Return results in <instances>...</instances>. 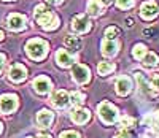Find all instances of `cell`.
<instances>
[{
	"mask_svg": "<svg viewBox=\"0 0 159 138\" xmlns=\"http://www.w3.org/2000/svg\"><path fill=\"white\" fill-rule=\"evenodd\" d=\"M35 19L45 30H54V29H57V25H59L57 16L52 15L51 11H48L43 3H40V5L35 7Z\"/></svg>",
	"mask_w": 159,
	"mask_h": 138,
	"instance_id": "1",
	"label": "cell"
},
{
	"mask_svg": "<svg viewBox=\"0 0 159 138\" xmlns=\"http://www.w3.org/2000/svg\"><path fill=\"white\" fill-rule=\"evenodd\" d=\"M25 52L34 60H42L48 54V43L43 40H30L25 45Z\"/></svg>",
	"mask_w": 159,
	"mask_h": 138,
	"instance_id": "2",
	"label": "cell"
},
{
	"mask_svg": "<svg viewBox=\"0 0 159 138\" xmlns=\"http://www.w3.org/2000/svg\"><path fill=\"white\" fill-rule=\"evenodd\" d=\"M99 116L105 124H115L118 121V109L115 105H111L110 102H102L97 108Z\"/></svg>",
	"mask_w": 159,
	"mask_h": 138,
	"instance_id": "3",
	"label": "cell"
},
{
	"mask_svg": "<svg viewBox=\"0 0 159 138\" xmlns=\"http://www.w3.org/2000/svg\"><path fill=\"white\" fill-rule=\"evenodd\" d=\"M18 106V97L13 94H5V95H0V109L3 113H11L15 111Z\"/></svg>",
	"mask_w": 159,
	"mask_h": 138,
	"instance_id": "4",
	"label": "cell"
},
{
	"mask_svg": "<svg viewBox=\"0 0 159 138\" xmlns=\"http://www.w3.org/2000/svg\"><path fill=\"white\" fill-rule=\"evenodd\" d=\"M72 75H73V79L78 84H86L89 81V68L83 64H76L72 68Z\"/></svg>",
	"mask_w": 159,
	"mask_h": 138,
	"instance_id": "5",
	"label": "cell"
},
{
	"mask_svg": "<svg viewBox=\"0 0 159 138\" xmlns=\"http://www.w3.org/2000/svg\"><path fill=\"white\" fill-rule=\"evenodd\" d=\"M72 27L78 33H86L91 29V21L86 15H76L72 21Z\"/></svg>",
	"mask_w": 159,
	"mask_h": 138,
	"instance_id": "6",
	"label": "cell"
},
{
	"mask_svg": "<svg viewBox=\"0 0 159 138\" xmlns=\"http://www.w3.org/2000/svg\"><path fill=\"white\" fill-rule=\"evenodd\" d=\"M8 27L15 32H19V30H24L25 29V18L22 15H18V13H13V15L8 16Z\"/></svg>",
	"mask_w": 159,
	"mask_h": 138,
	"instance_id": "7",
	"label": "cell"
},
{
	"mask_svg": "<svg viewBox=\"0 0 159 138\" xmlns=\"http://www.w3.org/2000/svg\"><path fill=\"white\" fill-rule=\"evenodd\" d=\"M10 79L15 81V82H21L25 79V76H27V70H25V67L22 64H15L11 68H10Z\"/></svg>",
	"mask_w": 159,
	"mask_h": 138,
	"instance_id": "8",
	"label": "cell"
},
{
	"mask_svg": "<svg viewBox=\"0 0 159 138\" xmlns=\"http://www.w3.org/2000/svg\"><path fill=\"white\" fill-rule=\"evenodd\" d=\"M156 15H157V5L153 2V0L142 3V7H140V16L143 19H153Z\"/></svg>",
	"mask_w": 159,
	"mask_h": 138,
	"instance_id": "9",
	"label": "cell"
},
{
	"mask_svg": "<svg viewBox=\"0 0 159 138\" xmlns=\"http://www.w3.org/2000/svg\"><path fill=\"white\" fill-rule=\"evenodd\" d=\"M52 84H51V81L48 76H38L35 81H34V89L38 92V94H48L51 91Z\"/></svg>",
	"mask_w": 159,
	"mask_h": 138,
	"instance_id": "10",
	"label": "cell"
},
{
	"mask_svg": "<svg viewBox=\"0 0 159 138\" xmlns=\"http://www.w3.org/2000/svg\"><path fill=\"white\" fill-rule=\"evenodd\" d=\"M70 103V95L65 91H57L52 94V105L56 108H65Z\"/></svg>",
	"mask_w": 159,
	"mask_h": 138,
	"instance_id": "11",
	"label": "cell"
},
{
	"mask_svg": "<svg viewBox=\"0 0 159 138\" xmlns=\"http://www.w3.org/2000/svg\"><path fill=\"white\" fill-rule=\"evenodd\" d=\"M132 89V81L127 76H119L116 79V92L118 95H127Z\"/></svg>",
	"mask_w": 159,
	"mask_h": 138,
	"instance_id": "12",
	"label": "cell"
},
{
	"mask_svg": "<svg viewBox=\"0 0 159 138\" xmlns=\"http://www.w3.org/2000/svg\"><path fill=\"white\" fill-rule=\"evenodd\" d=\"M52 119H54V114H52L49 109H42V111H38L37 114V122L40 127L43 129H48L51 124H52Z\"/></svg>",
	"mask_w": 159,
	"mask_h": 138,
	"instance_id": "13",
	"label": "cell"
},
{
	"mask_svg": "<svg viewBox=\"0 0 159 138\" xmlns=\"http://www.w3.org/2000/svg\"><path fill=\"white\" fill-rule=\"evenodd\" d=\"M89 118H91V114L84 108H76L72 111V121L75 124H86L89 121Z\"/></svg>",
	"mask_w": 159,
	"mask_h": 138,
	"instance_id": "14",
	"label": "cell"
},
{
	"mask_svg": "<svg viewBox=\"0 0 159 138\" xmlns=\"http://www.w3.org/2000/svg\"><path fill=\"white\" fill-rule=\"evenodd\" d=\"M118 48H119V45H118L116 40H107L105 38L102 41V52L105 56H115L118 52Z\"/></svg>",
	"mask_w": 159,
	"mask_h": 138,
	"instance_id": "15",
	"label": "cell"
},
{
	"mask_svg": "<svg viewBox=\"0 0 159 138\" xmlns=\"http://www.w3.org/2000/svg\"><path fill=\"white\" fill-rule=\"evenodd\" d=\"M56 62L61 65V67H69L73 64V57L69 54V51H65V49H59L56 52Z\"/></svg>",
	"mask_w": 159,
	"mask_h": 138,
	"instance_id": "16",
	"label": "cell"
},
{
	"mask_svg": "<svg viewBox=\"0 0 159 138\" xmlns=\"http://www.w3.org/2000/svg\"><path fill=\"white\" fill-rule=\"evenodd\" d=\"M65 45H67V48L73 52H76L80 48H81V40H80L78 37H72L69 35L67 38H65Z\"/></svg>",
	"mask_w": 159,
	"mask_h": 138,
	"instance_id": "17",
	"label": "cell"
},
{
	"mask_svg": "<svg viewBox=\"0 0 159 138\" xmlns=\"http://www.w3.org/2000/svg\"><path fill=\"white\" fill-rule=\"evenodd\" d=\"M88 11L91 16H100L102 15V7L97 0H89L88 2Z\"/></svg>",
	"mask_w": 159,
	"mask_h": 138,
	"instance_id": "18",
	"label": "cell"
},
{
	"mask_svg": "<svg viewBox=\"0 0 159 138\" xmlns=\"http://www.w3.org/2000/svg\"><path fill=\"white\" fill-rule=\"evenodd\" d=\"M134 126H135V119L130 118V116H124L121 121H119V124H118V127L121 129L123 132H126L127 129H132Z\"/></svg>",
	"mask_w": 159,
	"mask_h": 138,
	"instance_id": "19",
	"label": "cell"
},
{
	"mask_svg": "<svg viewBox=\"0 0 159 138\" xmlns=\"http://www.w3.org/2000/svg\"><path fill=\"white\" fill-rule=\"evenodd\" d=\"M137 79H139L140 89H142L145 94H148V95H154V91H151V87H150V82L143 78V75H142V73H137Z\"/></svg>",
	"mask_w": 159,
	"mask_h": 138,
	"instance_id": "20",
	"label": "cell"
},
{
	"mask_svg": "<svg viewBox=\"0 0 159 138\" xmlns=\"http://www.w3.org/2000/svg\"><path fill=\"white\" fill-rule=\"evenodd\" d=\"M113 70H115V65H113L111 62H100L99 67H97V72H99L100 75H108V73H111Z\"/></svg>",
	"mask_w": 159,
	"mask_h": 138,
	"instance_id": "21",
	"label": "cell"
},
{
	"mask_svg": "<svg viewBox=\"0 0 159 138\" xmlns=\"http://www.w3.org/2000/svg\"><path fill=\"white\" fill-rule=\"evenodd\" d=\"M142 60H143V65L145 67H154L157 64V56H156L154 52H147Z\"/></svg>",
	"mask_w": 159,
	"mask_h": 138,
	"instance_id": "22",
	"label": "cell"
},
{
	"mask_svg": "<svg viewBox=\"0 0 159 138\" xmlns=\"http://www.w3.org/2000/svg\"><path fill=\"white\" fill-rule=\"evenodd\" d=\"M86 99V95L83 92H80V91H75L70 94V103H75V105H81Z\"/></svg>",
	"mask_w": 159,
	"mask_h": 138,
	"instance_id": "23",
	"label": "cell"
},
{
	"mask_svg": "<svg viewBox=\"0 0 159 138\" xmlns=\"http://www.w3.org/2000/svg\"><path fill=\"white\" fill-rule=\"evenodd\" d=\"M145 54H147V46L145 45H135L134 49H132V56L135 59H143Z\"/></svg>",
	"mask_w": 159,
	"mask_h": 138,
	"instance_id": "24",
	"label": "cell"
},
{
	"mask_svg": "<svg viewBox=\"0 0 159 138\" xmlns=\"http://www.w3.org/2000/svg\"><path fill=\"white\" fill-rule=\"evenodd\" d=\"M118 35H119V30L116 27H108V29L105 30V38L107 40H116Z\"/></svg>",
	"mask_w": 159,
	"mask_h": 138,
	"instance_id": "25",
	"label": "cell"
},
{
	"mask_svg": "<svg viewBox=\"0 0 159 138\" xmlns=\"http://www.w3.org/2000/svg\"><path fill=\"white\" fill-rule=\"evenodd\" d=\"M116 5L118 8H123V10H127L134 5V0H116Z\"/></svg>",
	"mask_w": 159,
	"mask_h": 138,
	"instance_id": "26",
	"label": "cell"
},
{
	"mask_svg": "<svg viewBox=\"0 0 159 138\" xmlns=\"http://www.w3.org/2000/svg\"><path fill=\"white\" fill-rule=\"evenodd\" d=\"M61 138H80V133L73 130H65L61 133Z\"/></svg>",
	"mask_w": 159,
	"mask_h": 138,
	"instance_id": "27",
	"label": "cell"
},
{
	"mask_svg": "<svg viewBox=\"0 0 159 138\" xmlns=\"http://www.w3.org/2000/svg\"><path fill=\"white\" fill-rule=\"evenodd\" d=\"M150 87L154 91H159V75H154L150 81Z\"/></svg>",
	"mask_w": 159,
	"mask_h": 138,
	"instance_id": "28",
	"label": "cell"
},
{
	"mask_svg": "<svg viewBox=\"0 0 159 138\" xmlns=\"http://www.w3.org/2000/svg\"><path fill=\"white\" fill-rule=\"evenodd\" d=\"M115 138H130V135H129L127 132H121V133H118Z\"/></svg>",
	"mask_w": 159,
	"mask_h": 138,
	"instance_id": "29",
	"label": "cell"
},
{
	"mask_svg": "<svg viewBox=\"0 0 159 138\" xmlns=\"http://www.w3.org/2000/svg\"><path fill=\"white\" fill-rule=\"evenodd\" d=\"M3 65H5V56H3V54H0V72H2Z\"/></svg>",
	"mask_w": 159,
	"mask_h": 138,
	"instance_id": "30",
	"label": "cell"
},
{
	"mask_svg": "<svg viewBox=\"0 0 159 138\" xmlns=\"http://www.w3.org/2000/svg\"><path fill=\"white\" fill-rule=\"evenodd\" d=\"M27 138H51L48 133H40L38 136H27Z\"/></svg>",
	"mask_w": 159,
	"mask_h": 138,
	"instance_id": "31",
	"label": "cell"
},
{
	"mask_svg": "<svg viewBox=\"0 0 159 138\" xmlns=\"http://www.w3.org/2000/svg\"><path fill=\"white\" fill-rule=\"evenodd\" d=\"M97 2H99V3H102V5H105V7H107V5H110V3H111V0H97Z\"/></svg>",
	"mask_w": 159,
	"mask_h": 138,
	"instance_id": "32",
	"label": "cell"
},
{
	"mask_svg": "<svg viewBox=\"0 0 159 138\" xmlns=\"http://www.w3.org/2000/svg\"><path fill=\"white\" fill-rule=\"evenodd\" d=\"M48 2L51 5H59V3H62V0H48Z\"/></svg>",
	"mask_w": 159,
	"mask_h": 138,
	"instance_id": "33",
	"label": "cell"
},
{
	"mask_svg": "<svg viewBox=\"0 0 159 138\" xmlns=\"http://www.w3.org/2000/svg\"><path fill=\"white\" fill-rule=\"evenodd\" d=\"M3 37H5V35H3V32H2V30H0V41H2V40H3Z\"/></svg>",
	"mask_w": 159,
	"mask_h": 138,
	"instance_id": "34",
	"label": "cell"
},
{
	"mask_svg": "<svg viewBox=\"0 0 159 138\" xmlns=\"http://www.w3.org/2000/svg\"><path fill=\"white\" fill-rule=\"evenodd\" d=\"M156 118H157V122H159V109H157V114H156Z\"/></svg>",
	"mask_w": 159,
	"mask_h": 138,
	"instance_id": "35",
	"label": "cell"
},
{
	"mask_svg": "<svg viewBox=\"0 0 159 138\" xmlns=\"http://www.w3.org/2000/svg\"><path fill=\"white\" fill-rule=\"evenodd\" d=\"M0 132H2V124H0Z\"/></svg>",
	"mask_w": 159,
	"mask_h": 138,
	"instance_id": "36",
	"label": "cell"
},
{
	"mask_svg": "<svg viewBox=\"0 0 159 138\" xmlns=\"http://www.w3.org/2000/svg\"><path fill=\"white\" fill-rule=\"evenodd\" d=\"M7 2H11V0H7Z\"/></svg>",
	"mask_w": 159,
	"mask_h": 138,
	"instance_id": "37",
	"label": "cell"
}]
</instances>
